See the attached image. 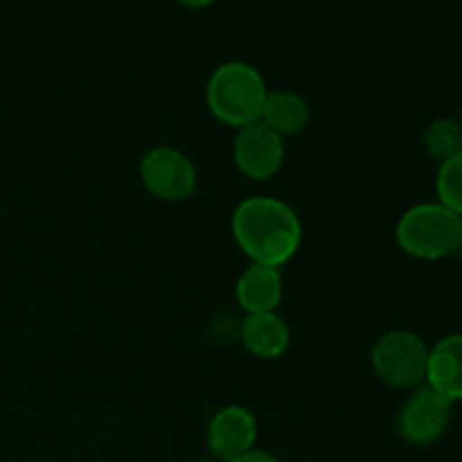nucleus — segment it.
<instances>
[{"mask_svg": "<svg viewBox=\"0 0 462 462\" xmlns=\"http://www.w3.org/2000/svg\"><path fill=\"white\" fill-rule=\"evenodd\" d=\"M395 239L415 260H445L462 251V217L440 201L418 203L400 217Z\"/></svg>", "mask_w": 462, "mask_h": 462, "instance_id": "3", "label": "nucleus"}, {"mask_svg": "<svg viewBox=\"0 0 462 462\" xmlns=\"http://www.w3.org/2000/svg\"><path fill=\"white\" fill-rule=\"evenodd\" d=\"M239 329H242V320L233 319V316H219L212 323L210 332L212 338L219 343H239Z\"/></svg>", "mask_w": 462, "mask_h": 462, "instance_id": "15", "label": "nucleus"}, {"mask_svg": "<svg viewBox=\"0 0 462 462\" xmlns=\"http://www.w3.org/2000/svg\"><path fill=\"white\" fill-rule=\"evenodd\" d=\"M233 158L237 170L246 179L269 180L282 170L284 143L275 131L262 122L237 129L233 143Z\"/></svg>", "mask_w": 462, "mask_h": 462, "instance_id": "7", "label": "nucleus"}, {"mask_svg": "<svg viewBox=\"0 0 462 462\" xmlns=\"http://www.w3.org/2000/svg\"><path fill=\"white\" fill-rule=\"evenodd\" d=\"M208 449L212 458L230 462L246 451L255 449L257 420L244 406H224L212 415L206 431Z\"/></svg>", "mask_w": 462, "mask_h": 462, "instance_id": "8", "label": "nucleus"}, {"mask_svg": "<svg viewBox=\"0 0 462 462\" xmlns=\"http://www.w3.org/2000/svg\"><path fill=\"white\" fill-rule=\"evenodd\" d=\"M194 462H219V460H215V458H201V460H194Z\"/></svg>", "mask_w": 462, "mask_h": 462, "instance_id": "18", "label": "nucleus"}, {"mask_svg": "<svg viewBox=\"0 0 462 462\" xmlns=\"http://www.w3.org/2000/svg\"><path fill=\"white\" fill-rule=\"evenodd\" d=\"M370 365L391 388H418L427 379L429 347L409 329H391L374 341Z\"/></svg>", "mask_w": 462, "mask_h": 462, "instance_id": "4", "label": "nucleus"}, {"mask_svg": "<svg viewBox=\"0 0 462 462\" xmlns=\"http://www.w3.org/2000/svg\"><path fill=\"white\" fill-rule=\"evenodd\" d=\"M438 201L462 217V152L440 162L436 176Z\"/></svg>", "mask_w": 462, "mask_h": 462, "instance_id": "14", "label": "nucleus"}, {"mask_svg": "<svg viewBox=\"0 0 462 462\" xmlns=\"http://www.w3.org/2000/svg\"><path fill=\"white\" fill-rule=\"evenodd\" d=\"M239 307L246 314H269L275 311L282 302L284 284L280 269L273 266L251 264L237 280L235 287Z\"/></svg>", "mask_w": 462, "mask_h": 462, "instance_id": "9", "label": "nucleus"}, {"mask_svg": "<svg viewBox=\"0 0 462 462\" xmlns=\"http://www.w3.org/2000/svg\"><path fill=\"white\" fill-rule=\"evenodd\" d=\"M266 95H269V88H266L264 77L246 61L221 63L206 84L208 111L221 125L235 126V129L260 122Z\"/></svg>", "mask_w": 462, "mask_h": 462, "instance_id": "2", "label": "nucleus"}, {"mask_svg": "<svg viewBox=\"0 0 462 462\" xmlns=\"http://www.w3.org/2000/svg\"><path fill=\"white\" fill-rule=\"evenodd\" d=\"M239 343L257 359H280L289 350L291 332L284 319H280L275 311L246 314L239 329Z\"/></svg>", "mask_w": 462, "mask_h": 462, "instance_id": "11", "label": "nucleus"}, {"mask_svg": "<svg viewBox=\"0 0 462 462\" xmlns=\"http://www.w3.org/2000/svg\"><path fill=\"white\" fill-rule=\"evenodd\" d=\"M451 402L431 386L413 388L397 413V431L413 447H429L445 436L451 420Z\"/></svg>", "mask_w": 462, "mask_h": 462, "instance_id": "6", "label": "nucleus"}, {"mask_svg": "<svg viewBox=\"0 0 462 462\" xmlns=\"http://www.w3.org/2000/svg\"><path fill=\"white\" fill-rule=\"evenodd\" d=\"M427 386L454 404L462 402V334L440 338L429 347Z\"/></svg>", "mask_w": 462, "mask_h": 462, "instance_id": "10", "label": "nucleus"}, {"mask_svg": "<svg viewBox=\"0 0 462 462\" xmlns=\"http://www.w3.org/2000/svg\"><path fill=\"white\" fill-rule=\"evenodd\" d=\"M460 253H462V251H460Z\"/></svg>", "mask_w": 462, "mask_h": 462, "instance_id": "19", "label": "nucleus"}, {"mask_svg": "<svg viewBox=\"0 0 462 462\" xmlns=\"http://www.w3.org/2000/svg\"><path fill=\"white\" fill-rule=\"evenodd\" d=\"M140 180L161 201H185L197 189V167L180 149L158 144L140 161Z\"/></svg>", "mask_w": 462, "mask_h": 462, "instance_id": "5", "label": "nucleus"}, {"mask_svg": "<svg viewBox=\"0 0 462 462\" xmlns=\"http://www.w3.org/2000/svg\"><path fill=\"white\" fill-rule=\"evenodd\" d=\"M230 462H282L278 458V456L269 454V451H262V449H251L246 451L244 456H239V458L230 460Z\"/></svg>", "mask_w": 462, "mask_h": 462, "instance_id": "16", "label": "nucleus"}, {"mask_svg": "<svg viewBox=\"0 0 462 462\" xmlns=\"http://www.w3.org/2000/svg\"><path fill=\"white\" fill-rule=\"evenodd\" d=\"M310 104L302 95L293 90H269L260 122L275 131L280 138H287L300 134L310 125Z\"/></svg>", "mask_w": 462, "mask_h": 462, "instance_id": "12", "label": "nucleus"}, {"mask_svg": "<svg viewBox=\"0 0 462 462\" xmlns=\"http://www.w3.org/2000/svg\"><path fill=\"white\" fill-rule=\"evenodd\" d=\"M230 228L237 246L253 264L282 269L300 251V217L280 199H246L235 208Z\"/></svg>", "mask_w": 462, "mask_h": 462, "instance_id": "1", "label": "nucleus"}, {"mask_svg": "<svg viewBox=\"0 0 462 462\" xmlns=\"http://www.w3.org/2000/svg\"><path fill=\"white\" fill-rule=\"evenodd\" d=\"M176 3L185 5V7H192V9H203V7H210L215 0H176Z\"/></svg>", "mask_w": 462, "mask_h": 462, "instance_id": "17", "label": "nucleus"}, {"mask_svg": "<svg viewBox=\"0 0 462 462\" xmlns=\"http://www.w3.org/2000/svg\"><path fill=\"white\" fill-rule=\"evenodd\" d=\"M424 147L429 156L445 162L462 152V126L451 117H438L424 131Z\"/></svg>", "mask_w": 462, "mask_h": 462, "instance_id": "13", "label": "nucleus"}]
</instances>
